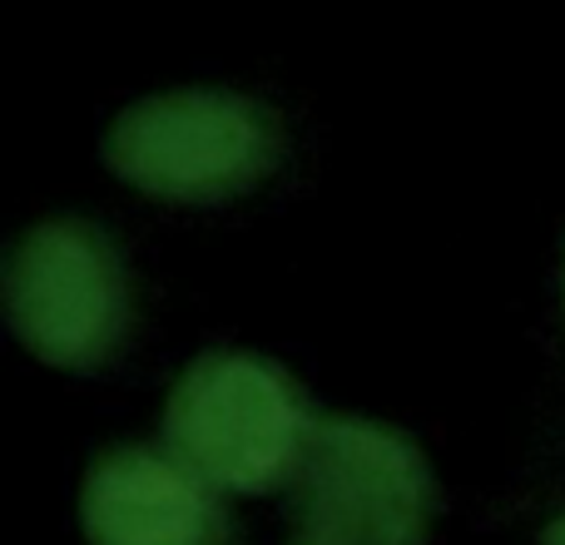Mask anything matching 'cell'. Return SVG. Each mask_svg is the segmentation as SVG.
Returning a JSON list of instances; mask_svg holds the SVG:
<instances>
[{
    "mask_svg": "<svg viewBox=\"0 0 565 545\" xmlns=\"http://www.w3.org/2000/svg\"><path fill=\"white\" fill-rule=\"evenodd\" d=\"M79 531L89 545H228L224 496L159 441H125L89 461Z\"/></svg>",
    "mask_w": 565,
    "mask_h": 545,
    "instance_id": "5",
    "label": "cell"
},
{
    "mask_svg": "<svg viewBox=\"0 0 565 545\" xmlns=\"http://www.w3.org/2000/svg\"><path fill=\"white\" fill-rule=\"evenodd\" d=\"M288 139L278 115L238 89H164L119 109L99 159L159 204H228L278 174Z\"/></svg>",
    "mask_w": 565,
    "mask_h": 545,
    "instance_id": "2",
    "label": "cell"
},
{
    "mask_svg": "<svg viewBox=\"0 0 565 545\" xmlns=\"http://www.w3.org/2000/svg\"><path fill=\"white\" fill-rule=\"evenodd\" d=\"M437 477L407 431L377 417L318 412L288 481V545H427Z\"/></svg>",
    "mask_w": 565,
    "mask_h": 545,
    "instance_id": "4",
    "label": "cell"
},
{
    "mask_svg": "<svg viewBox=\"0 0 565 545\" xmlns=\"http://www.w3.org/2000/svg\"><path fill=\"white\" fill-rule=\"evenodd\" d=\"M561 318H565V258H561Z\"/></svg>",
    "mask_w": 565,
    "mask_h": 545,
    "instance_id": "7",
    "label": "cell"
},
{
    "mask_svg": "<svg viewBox=\"0 0 565 545\" xmlns=\"http://www.w3.org/2000/svg\"><path fill=\"white\" fill-rule=\"evenodd\" d=\"M312 421L288 367L248 348H209L169 387L159 447L218 496H274L298 477Z\"/></svg>",
    "mask_w": 565,
    "mask_h": 545,
    "instance_id": "1",
    "label": "cell"
},
{
    "mask_svg": "<svg viewBox=\"0 0 565 545\" xmlns=\"http://www.w3.org/2000/svg\"><path fill=\"white\" fill-rule=\"evenodd\" d=\"M541 545H565V511H556V516L541 526Z\"/></svg>",
    "mask_w": 565,
    "mask_h": 545,
    "instance_id": "6",
    "label": "cell"
},
{
    "mask_svg": "<svg viewBox=\"0 0 565 545\" xmlns=\"http://www.w3.org/2000/svg\"><path fill=\"white\" fill-rule=\"evenodd\" d=\"M0 308L15 342L55 372H99L135 328V282L119 244L75 214L40 218L0 272Z\"/></svg>",
    "mask_w": 565,
    "mask_h": 545,
    "instance_id": "3",
    "label": "cell"
}]
</instances>
